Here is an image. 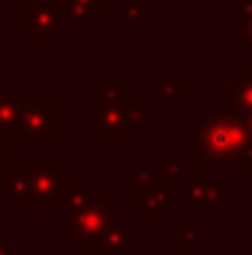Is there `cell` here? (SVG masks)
Returning a JSON list of instances; mask_svg holds the SVG:
<instances>
[{"instance_id":"6da1fadb","label":"cell","mask_w":252,"mask_h":255,"mask_svg":"<svg viewBox=\"0 0 252 255\" xmlns=\"http://www.w3.org/2000/svg\"><path fill=\"white\" fill-rule=\"evenodd\" d=\"M187 151L199 154L205 163H235L252 169V130L247 119H238L232 110L217 104V110L187 133Z\"/></svg>"},{"instance_id":"7a4b0ae2","label":"cell","mask_w":252,"mask_h":255,"mask_svg":"<svg viewBox=\"0 0 252 255\" xmlns=\"http://www.w3.org/2000/svg\"><path fill=\"white\" fill-rule=\"evenodd\" d=\"M24 24L30 36H39L42 45H48L45 36H54L63 30V3L60 0H24Z\"/></svg>"},{"instance_id":"3957f363","label":"cell","mask_w":252,"mask_h":255,"mask_svg":"<svg viewBox=\"0 0 252 255\" xmlns=\"http://www.w3.org/2000/svg\"><path fill=\"white\" fill-rule=\"evenodd\" d=\"M74 223H80V247L92 250L89 244L101 241L107 232H110V217H107V208L98 202V205H86L83 214H74Z\"/></svg>"},{"instance_id":"277c9868","label":"cell","mask_w":252,"mask_h":255,"mask_svg":"<svg viewBox=\"0 0 252 255\" xmlns=\"http://www.w3.org/2000/svg\"><path fill=\"white\" fill-rule=\"evenodd\" d=\"M18 92H0V130H9V128L21 125V116L30 104H18Z\"/></svg>"},{"instance_id":"5b68a950","label":"cell","mask_w":252,"mask_h":255,"mask_svg":"<svg viewBox=\"0 0 252 255\" xmlns=\"http://www.w3.org/2000/svg\"><path fill=\"white\" fill-rule=\"evenodd\" d=\"M196 241H199V229L196 226L181 223V226L172 229V250H190V247H196Z\"/></svg>"},{"instance_id":"8992f818","label":"cell","mask_w":252,"mask_h":255,"mask_svg":"<svg viewBox=\"0 0 252 255\" xmlns=\"http://www.w3.org/2000/svg\"><path fill=\"white\" fill-rule=\"evenodd\" d=\"M65 6L74 18H101V0H65Z\"/></svg>"},{"instance_id":"52a82bcc","label":"cell","mask_w":252,"mask_h":255,"mask_svg":"<svg viewBox=\"0 0 252 255\" xmlns=\"http://www.w3.org/2000/svg\"><path fill=\"white\" fill-rule=\"evenodd\" d=\"M160 95L163 98H184V77H166L160 83Z\"/></svg>"},{"instance_id":"ba28073f","label":"cell","mask_w":252,"mask_h":255,"mask_svg":"<svg viewBox=\"0 0 252 255\" xmlns=\"http://www.w3.org/2000/svg\"><path fill=\"white\" fill-rule=\"evenodd\" d=\"M244 39L247 45H252V0H244Z\"/></svg>"},{"instance_id":"9c48e42d","label":"cell","mask_w":252,"mask_h":255,"mask_svg":"<svg viewBox=\"0 0 252 255\" xmlns=\"http://www.w3.org/2000/svg\"><path fill=\"white\" fill-rule=\"evenodd\" d=\"M160 172H163V178H166V181H172V178L181 172V166H178V163H172L169 157H160Z\"/></svg>"},{"instance_id":"30bf717a","label":"cell","mask_w":252,"mask_h":255,"mask_svg":"<svg viewBox=\"0 0 252 255\" xmlns=\"http://www.w3.org/2000/svg\"><path fill=\"white\" fill-rule=\"evenodd\" d=\"M0 255H9V250H6V241H0Z\"/></svg>"}]
</instances>
